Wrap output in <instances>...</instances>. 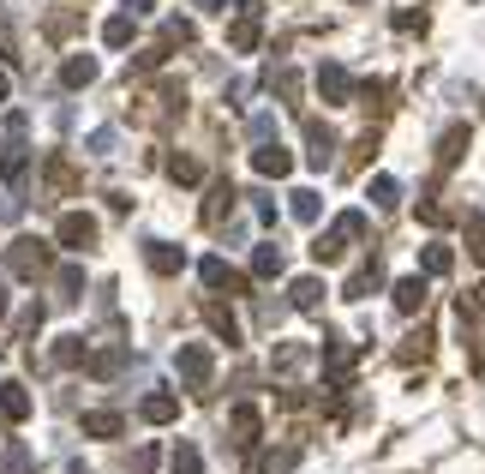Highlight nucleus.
I'll return each mask as SVG.
<instances>
[{"label": "nucleus", "mask_w": 485, "mask_h": 474, "mask_svg": "<svg viewBox=\"0 0 485 474\" xmlns=\"http://www.w3.org/2000/svg\"><path fill=\"white\" fill-rule=\"evenodd\" d=\"M174 474H198V450H192V445L174 450Z\"/></svg>", "instance_id": "9"}, {"label": "nucleus", "mask_w": 485, "mask_h": 474, "mask_svg": "<svg viewBox=\"0 0 485 474\" xmlns=\"http://www.w3.org/2000/svg\"><path fill=\"white\" fill-rule=\"evenodd\" d=\"M180 373L192 378V385H204V378H210V355H204V348H186V355H180Z\"/></svg>", "instance_id": "3"}, {"label": "nucleus", "mask_w": 485, "mask_h": 474, "mask_svg": "<svg viewBox=\"0 0 485 474\" xmlns=\"http://www.w3.org/2000/svg\"><path fill=\"white\" fill-rule=\"evenodd\" d=\"M318 301H324V288H318L312 276H300V283H294V306H300V313H312Z\"/></svg>", "instance_id": "5"}, {"label": "nucleus", "mask_w": 485, "mask_h": 474, "mask_svg": "<svg viewBox=\"0 0 485 474\" xmlns=\"http://www.w3.org/2000/svg\"><path fill=\"white\" fill-rule=\"evenodd\" d=\"M371 199H378V204H396L401 187H396V180H371Z\"/></svg>", "instance_id": "11"}, {"label": "nucleus", "mask_w": 485, "mask_h": 474, "mask_svg": "<svg viewBox=\"0 0 485 474\" xmlns=\"http://www.w3.org/2000/svg\"><path fill=\"white\" fill-rule=\"evenodd\" d=\"M396 306H401V313H419V306H426V283H419V276L396 283Z\"/></svg>", "instance_id": "2"}, {"label": "nucleus", "mask_w": 485, "mask_h": 474, "mask_svg": "<svg viewBox=\"0 0 485 474\" xmlns=\"http://www.w3.org/2000/svg\"><path fill=\"white\" fill-rule=\"evenodd\" d=\"M318 85H324L329 102H342V97H348V72H342V67H324V78H318Z\"/></svg>", "instance_id": "6"}, {"label": "nucleus", "mask_w": 485, "mask_h": 474, "mask_svg": "<svg viewBox=\"0 0 485 474\" xmlns=\"http://www.w3.org/2000/svg\"><path fill=\"white\" fill-rule=\"evenodd\" d=\"M468 252H473V259L485 264V216H480V211L468 216Z\"/></svg>", "instance_id": "7"}, {"label": "nucleus", "mask_w": 485, "mask_h": 474, "mask_svg": "<svg viewBox=\"0 0 485 474\" xmlns=\"http://www.w3.org/2000/svg\"><path fill=\"white\" fill-rule=\"evenodd\" d=\"M258 169H264V174H288V150H282V144L258 150Z\"/></svg>", "instance_id": "8"}, {"label": "nucleus", "mask_w": 485, "mask_h": 474, "mask_svg": "<svg viewBox=\"0 0 485 474\" xmlns=\"http://www.w3.org/2000/svg\"><path fill=\"white\" fill-rule=\"evenodd\" d=\"M426 271L431 276H450V271H456V252H450V246H426Z\"/></svg>", "instance_id": "4"}, {"label": "nucleus", "mask_w": 485, "mask_h": 474, "mask_svg": "<svg viewBox=\"0 0 485 474\" xmlns=\"http://www.w3.org/2000/svg\"><path fill=\"white\" fill-rule=\"evenodd\" d=\"M204 6H222V0H204Z\"/></svg>", "instance_id": "13"}, {"label": "nucleus", "mask_w": 485, "mask_h": 474, "mask_svg": "<svg viewBox=\"0 0 485 474\" xmlns=\"http://www.w3.org/2000/svg\"><path fill=\"white\" fill-rule=\"evenodd\" d=\"M144 415H150V420H174V397H150V403H144Z\"/></svg>", "instance_id": "10"}, {"label": "nucleus", "mask_w": 485, "mask_h": 474, "mask_svg": "<svg viewBox=\"0 0 485 474\" xmlns=\"http://www.w3.org/2000/svg\"><path fill=\"white\" fill-rule=\"evenodd\" d=\"M294 216H306V222H312V216H318V192H294Z\"/></svg>", "instance_id": "12"}, {"label": "nucleus", "mask_w": 485, "mask_h": 474, "mask_svg": "<svg viewBox=\"0 0 485 474\" xmlns=\"http://www.w3.org/2000/svg\"><path fill=\"white\" fill-rule=\"evenodd\" d=\"M468 144H473L468 127H450V132L438 139V162H443V169H450V162H461V150H468Z\"/></svg>", "instance_id": "1"}]
</instances>
